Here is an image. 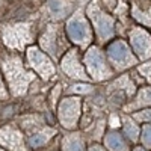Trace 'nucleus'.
Instances as JSON below:
<instances>
[{"label":"nucleus","mask_w":151,"mask_h":151,"mask_svg":"<svg viewBox=\"0 0 151 151\" xmlns=\"http://www.w3.org/2000/svg\"><path fill=\"white\" fill-rule=\"evenodd\" d=\"M80 115H82V98L79 95L60 100L58 106V119L62 127L68 130L76 129L79 124Z\"/></svg>","instance_id":"obj_7"},{"label":"nucleus","mask_w":151,"mask_h":151,"mask_svg":"<svg viewBox=\"0 0 151 151\" xmlns=\"http://www.w3.org/2000/svg\"><path fill=\"white\" fill-rule=\"evenodd\" d=\"M86 15L91 23L94 35L100 44L112 41L115 35V18L101 8L98 0H92L86 8Z\"/></svg>","instance_id":"obj_2"},{"label":"nucleus","mask_w":151,"mask_h":151,"mask_svg":"<svg viewBox=\"0 0 151 151\" xmlns=\"http://www.w3.org/2000/svg\"><path fill=\"white\" fill-rule=\"evenodd\" d=\"M133 151H151V150H147V148H144V147L141 145V147H136V148H133Z\"/></svg>","instance_id":"obj_28"},{"label":"nucleus","mask_w":151,"mask_h":151,"mask_svg":"<svg viewBox=\"0 0 151 151\" xmlns=\"http://www.w3.org/2000/svg\"><path fill=\"white\" fill-rule=\"evenodd\" d=\"M62 151H86L83 137L77 133L65 136L62 141Z\"/></svg>","instance_id":"obj_19"},{"label":"nucleus","mask_w":151,"mask_h":151,"mask_svg":"<svg viewBox=\"0 0 151 151\" xmlns=\"http://www.w3.org/2000/svg\"><path fill=\"white\" fill-rule=\"evenodd\" d=\"M0 151H2V150H0Z\"/></svg>","instance_id":"obj_29"},{"label":"nucleus","mask_w":151,"mask_h":151,"mask_svg":"<svg viewBox=\"0 0 151 151\" xmlns=\"http://www.w3.org/2000/svg\"><path fill=\"white\" fill-rule=\"evenodd\" d=\"M109 125L112 129H119L121 127V118L118 113H112L110 118H109Z\"/></svg>","instance_id":"obj_25"},{"label":"nucleus","mask_w":151,"mask_h":151,"mask_svg":"<svg viewBox=\"0 0 151 151\" xmlns=\"http://www.w3.org/2000/svg\"><path fill=\"white\" fill-rule=\"evenodd\" d=\"M121 125L124 129V136L133 144L139 142V134H141V127L137 125V122L132 116H124L121 119Z\"/></svg>","instance_id":"obj_16"},{"label":"nucleus","mask_w":151,"mask_h":151,"mask_svg":"<svg viewBox=\"0 0 151 151\" xmlns=\"http://www.w3.org/2000/svg\"><path fill=\"white\" fill-rule=\"evenodd\" d=\"M67 35H68V40L79 45L82 48L89 47L92 40H94V30L91 27V23L88 20L82 11H77L74 15H71L67 21Z\"/></svg>","instance_id":"obj_5"},{"label":"nucleus","mask_w":151,"mask_h":151,"mask_svg":"<svg viewBox=\"0 0 151 151\" xmlns=\"http://www.w3.org/2000/svg\"><path fill=\"white\" fill-rule=\"evenodd\" d=\"M110 88L116 91H124L127 97H133L136 94V83L132 80L130 74H122L110 85Z\"/></svg>","instance_id":"obj_17"},{"label":"nucleus","mask_w":151,"mask_h":151,"mask_svg":"<svg viewBox=\"0 0 151 151\" xmlns=\"http://www.w3.org/2000/svg\"><path fill=\"white\" fill-rule=\"evenodd\" d=\"M56 133L55 129H50V127H45V129H41L35 133H32L29 136V145L32 148H38V147H42L45 145L50 139H52V136Z\"/></svg>","instance_id":"obj_18"},{"label":"nucleus","mask_w":151,"mask_h":151,"mask_svg":"<svg viewBox=\"0 0 151 151\" xmlns=\"http://www.w3.org/2000/svg\"><path fill=\"white\" fill-rule=\"evenodd\" d=\"M132 15L142 26L151 27V0H133Z\"/></svg>","instance_id":"obj_14"},{"label":"nucleus","mask_w":151,"mask_h":151,"mask_svg":"<svg viewBox=\"0 0 151 151\" xmlns=\"http://www.w3.org/2000/svg\"><path fill=\"white\" fill-rule=\"evenodd\" d=\"M91 91H92V86H91L89 83L71 86V92H74V94H89Z\"/></svg>","instance_id":"obj_24"},{"label":"nucleus","mask_w":151,"mask_h":151,"mask_svg":"<svg viewBox=\"0 0 151 151\" xmlns=\"http://www.w3.org/2000/svg\"><path fill=\"white\" fill-rule=\"evenodd\" d=\"M60 70L64 71L70 79L76 80H83L88 82L89 76H88L85 65L80 59V53L77 48H70L67 50V53L60 58Z\"/></svg>","instance_id":"obj_10"},{"label":"nucleus","mask_w":151,"mask_h":151,"mask_svg":"<svg viewBox=\"0 0 151 151\" xmlns=\"http://www.w3.org/2000/svg\"><path fill=\"white\" fill-rule=\"evenodd\" d=\"M41 50L45 55H50L53 59H60L67 53L68 42L65 40V35L62 32V27L59 24H50L47 26L45 32L40 38Z\"/></svg>","instance_id":"obj_6"},{"label":"nucleus","mask_w":151,"mask_h":151,"mask_svg":"<svg viewBox=\"0 0 151 151\" xmlns=\"http://www.w3.org/2000/svg\"><path fill=\"white\" fill-rule=\"evenodd\" d=\"M83 65L85 70L89 76V79L94 82H104L112 79L113 76V68L107 62L106 53L103 52L98 45H91L88 47L86 53L83 56Z\"/></svg>","instance_id":"obj_3"},{"label":"nucleus","mask_w":151,"mask_h":151,"mask_svg":"<svg viewBox=\"0 0 151 151\" xmlns=\"http://www.w3.org/2000/svg\"><path fill=\"white\" fill-rule=\"evenodd\" d=\"M139 141L144 148L151 150V124H144V127L141 129Z\"/></svg>","instance_id":"obj_22"},{"label":"nucleus","mask_w":151,"mask_h":151,"mask_svg":"<svg viewBox=\"0 0 151 151\" xmlns=\"http://www.w3.org/2000/svg\"><path fill=\"white\" fill-rule=\"evenodd\" d=\"M129 45L137 60L151 59V33L142 26H133L129 30Z\"/></svg>","instance_id":"obj_9"},{"label":"nucleus","mask_w":151,"mask_h":151,"mask_svg":"<svg viewBox=\"0 0 151 151\" xmlns=\"http://www.w3.org/2000/svg\"><path fill=\"white\" fill-rule=\"evenodd\" d=\"M136 71L141 74V77L151 85V60H145L144 64L136 65Z\"/></svg>","instance_id":"obj_23"},{"label":"nucleus","mask_w":151,"mask_h":151,"mask_svg":"<svg viewBox=\"0 0 151 151\" xmlns=\"http://www.w3.org/2000/svg\"><path fill=\"white\" fill-rule=\"evenodd\" d=\"M106 58L113 71H125L139 64V60L132 52L129 42L122 38H116V40H112L107 42Z\"/></svg>","instance_id":"obj_4"},{"label":"nucleus","mask_w":151,"mask_h":151,"mask_svg":"<svg viewBox=\"0 0 151 151\" xmlns=\"http://www.w3.org/2000/svg\"><path fill=\"white\" fill-rule=\"evenodd\" d=\"M71 6H73V2H70V0H52V2H50L52 17H55V18L65 17L71 11Z\"/></svg>","instance_id":"obj_20"},{"label":"nucleus","mask_w":151,"mask_h":151,"mask_svg":"<svg viewBox=\"0 0 151 151\" xmlns=\"http://www.w3.org/2000/svg\"><path fill=\"white\" fill-rule=\"evenodd\" d=\"M145 107H151V85L139 88L136 91V94L133 95V100L129 101L124 106V112H136L139 109H145Z\"/></svg>","instance_id":"obj_13"},{"label":"nucleus","mask_w":151,"mask_h":151,"mask_svg":"<svg viewBox=\"0 0 151 151\" xmlns=\"http://www.w3.org/2000/svg\"><path fill=\"white\" fill-rule=\"evenodd\" d=\"M26 60L27 65L40 76L42 80H48L55 76V65L52 59L48 58V55H45L40 47L36 45H30L26 50Z\"/></svg>","instance_id":"obj_8"},{"label":"nucleus","mask_w":151,"mask_h":151,"mask_svg":"<svg viewBox=\"0 0 151 151\" xmlns=\"http://www.w3.org/2000/svg\"><path fill=\"white\" fill-rule=\"evenodd\" d=\"M104 147L107 151H130L125 137L115 130L104 134Z\"/></svg>","instance_id":"obj_15"},{"label":"nucleus","mask_w":151,"mask_h":151,"mask_svg":"<svg viewBox=\"0 0 151 151\" xmlns=\"http://www.w3.org/2000/svg\"><path fill=\"white\" fill-rule=\"evenodd\" d=\"M0 145L5 147L8 151H29L24 144L21 132L11 125H5L0 129Z\"/></svg>","instance_id":"obj_12"},{"label":"nucleus","mask_w":151,"mask_h":151,"mask_svg":"<svg viewBox=\"0 0 151 151\" xmlns=\"http://www.w3.org/2000/svg\"><path fill=\"white\" fill-rule=\"evenodd\" d=\"M3 41L12 50H21L26 42L30 41V26L29 24L8 26L3 33Z\"/></svg>","instance_id":"obj_11"},{"label":"nucleus","mask_w":151,"mask_h":151,"mask_svg":"<svg viewBox=\"0 0 151 151\" xmlns=\"http://www.w3.org/2000/svg\"><path fill=\"white\" fill-rule=\"evenodd\" d=\"M137 124H151V107L139 109L136 112H132L130 115Z\"/></svg>","instance_id":"obj_21"},{"label":"nucleus","mask_w":151,"mask_h":151,"mask_svg":"<svg viewBox=\"0 0 151 151\" xmlns=\"http://www.w3.org/2000/svg\"><path fill=\"white\" fill-rule=\"evenodd\" d=\"M5 98H8V92H6V88H5L2 76H0V100H5Z\"/></svg>","instance_id":"obj_26"},{"label":"nucleus","mask_w":151,"mask_h":151,"mask_svg":"<svg viewBox=\"0 0 151 151\" xmlns=\"http://www.w3.org/2000/svg\"><path fill=\"white\" fill-rule=\"evenodd\" d=\"M2 71L12 95L26 94L29 83L35 79L33 71H27L24 68L21 58L17 55H9L2 59Z\"/></svg>","instance_id":"obj_1"},{"label":"nucleus","mask_w":151,"mask_h":151,"mask_svg":"<svg viewBox=\"0 0 151 151\" xmlns=\"http://www.w3.org/2000/svg\"><path fill=\"white\" fill-rule=\"evenodd\" d=\"M88 151H107V150H106V147L100 145V144H92L89 148H88Z\"/></svg>","instance_id":"obj_27"}]
</instances>
